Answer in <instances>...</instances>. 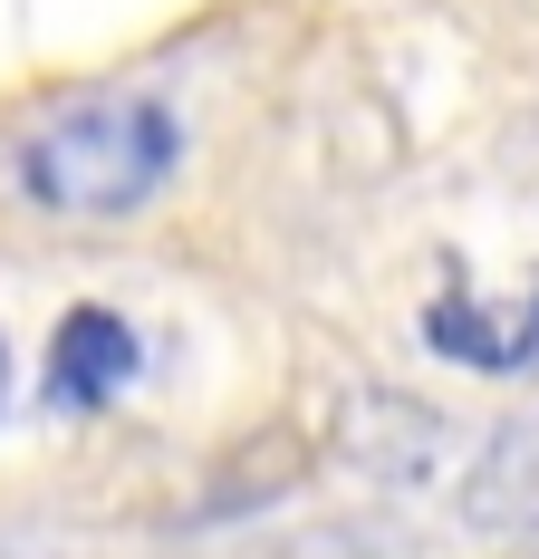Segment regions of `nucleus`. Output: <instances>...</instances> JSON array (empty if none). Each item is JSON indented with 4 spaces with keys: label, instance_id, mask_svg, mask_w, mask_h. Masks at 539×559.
<instances>
[{
    "label": "nucleus",
    "instance_id": "obj_1",
    "mask_svg": "<svg viewBox=\"0 0 539 559\" xmlns=\"http://www.w3.org/2000/svg\"><path fill=\"white\" fill-rule=\"evenodd\" d=\"M173 165H183V116L155 87L68 97L10 145V183L58 223H125L173 183Z\"/></svg>",
    "mask_w": 539,
    "mask_h": 559
},
{
    "label": "nucleus",
    "instance_id": "obj_2",
    "mask_svg": "<svg viewBox=\"0 0 539 559\" xmlns=\"http://www.w3.org/2000/svg\"><path fill=\"white\" fill-rule=\"evenodd\" d=\"M424 347L433 357H463V367H491V377H501V367H530L539 357V271L520 280L511 299H482L472 280L443 289L424 309Z\"/></svg>",
    "mask_w": 539,
    "mask_h": 559
},
{
    "label": "nucleus",
    "instance_id": "obj_3",
    "mask_svg": "<svg viewBox=\"0 0 539 559\" xmlns=\"http://www.w3.org/2000/svg\"><path fill=\"white\" fill-rule=\"evenodd\" d=\"M463 521H472L482 540L539 550V405L511 415V425L472 453V473H463Z\"/></svg>",
    "mask_w": 539,
    "mask_h": 559
},
{
    "label": "nucleus",
    "instance_id": "obj_4",
    "mask_svg": "<svg viewBox=\"0 0 539 559\" xmlns=\"http://www.w3.org/2000/svg\"><path fill=\"white\" fill-rule=\"evenodd\" d=\"M135 367H145V337L125 329L116 309H68L49 337V405L58 415H97L116 386H135Z\"/></svg>",
    "mask_w": 539,
    "mask_h": 559
},
{
    "label": "nucleus",
    "instance_id": "obj_5",
    "mask_svg": "<svg viewBox=\"0 0 539 559\" xmlns=\"http://www.w3.org/2000/svg\"><path fill=\"white\" fill-rule=\"evenodd\" d=\"M347 453H357L367 473H385V483H415L433 453H443V425H433L415 395H367V405H357V435H347Z\"/></svg>",
    "mask_w": 539,
    "mask_h": 559
},
{
    "label": "nucleus",
    "instance_id": "obj_6",
    "mask_svg": "<svg viewBox=\"0 0 539 559\" xmlns=\"http://www.w3.org/2000/svg\"><path fill=\"white\" fill-rule=\"evenodd\" d=\"M0 405H10V347H0Z\"/></svg>",
    "mask_w": 539,
    "mask_h": 559
}]
</instances>
